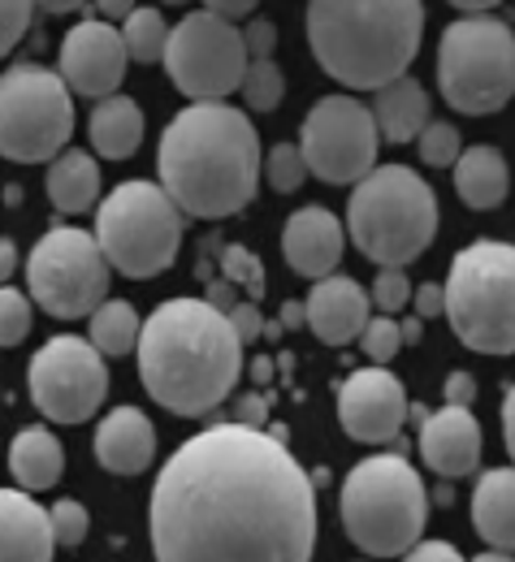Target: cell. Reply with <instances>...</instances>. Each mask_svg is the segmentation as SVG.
Masks as SVG:
<instances>
[{
    "instance_id": "cell-20",
    "label": "cell",
    "mask_w": 515,
    "mask_h": 562,
    "mask_svg": "<svg viewBox=\"0 0 515 562\" xmlns=\"http://www.w3.org/2000/svg\"><path fill=\"white\" fill-rule=\"evenodd\" d=\"M156 459V428L139 407H117L96 428V463L113 476H139Z\"/></svg>"
},
{
    "instance_id": "cell-16",
    "label": "cell",
    "mask_w": 515,
    "mask_h": 562,
    "mask_svg": "<svg viewBox=\"0 0 515 562\" xmlns=\"http://www.w3.org/2000/svg\"><path fill=\"white\" fill-rule=\"evenodd\" d=\"M61 78L74 95L100 100L126 78V44L109 26V18H87L61 40Z\"/></svg>"
},
{
    "instance_id": "cell-36",
    "label": "cell",
    "mask_w": 515,
    "mask_h": 562,
    "mask_svg": "<svg viewBox=\"0 0 515 562\" xmlns=\"http://www.w3.org/2000/svg\"><path fill=\"white\" fill-rule=\"evenodd\" d=\"M221 269H225V281L234 285H247L251 290V299H260L265 294V269H260V260L247 251V247H221Z\"/></svg>"
},
{
    "instance_id": "cell-2",
    "label": "cell",
    "mask_w": 515,
    "mask_h": 562,
    "mask_svg": "<svg viewBox=\"0 0 515 562\" xmlns=\"http://www.w3.org/2000/svg\"><path fill=\"white\" fill-rule=\"evenodd\" d=\"M156 169H160V191L182 216L195 221L234 216L256 200L260 187L256 126L247 122V113L221 100H195L165 126Z\"/></svg>"
},
{
    "instance_id": "cell-33",
    "label": "cell",
    "mask_w": 515,
    "mask_h": 562,
    "mask_svg": "<svg viewBox=\"0 0 515 562\" xmlns=\"http://www.w3.org/2000/svg\"><path fill=\"white\" fill-rule=\"evenodd\" d=\"M360 338V347H365L368 363H390L394 355H399V347H403V338H399V321L394 316H372V321H365V329L356 334Z\"/></svg>"
},
{
    "instance_id": "cell-5",
    "label": "cell",
    "mask_w": 515,
    "mask_h": 562,
    "mask_svg": "<svg viewBox=\"0 0 515 562\" xmlns=\"http://www.w3.org/2000/svg\"><path fill=\"white\" fill-rule=\"evenodd\" d=\"M347 234L372 265L407 269L438 238V195L407 165H372L360 182H351Z\"/></svg>"
},
{
    "instance_id": "cell-49",
    "label": "cell",
    "mask_w": 515,
    "mask_h": 562,
    "mask_svg": "<svg viewBox=\"0 0 515 562\" xmlns=\"http://www.w3.org/2000/svg\"><path fill=\"white\" fill-rule=\"evenodd\" d=\"M299 325H303V303H287V307H282V329H299Z\"/></svg>"
},
{
    "instance_id": "cell-23",
    "label": "cell",
    "mask_w": 515,
    "mask_h": 562,
    "mask_svg": "<svg viewBox=\"0 0 515 562\" xmlns=\"http://www.w3.org/2000/svg\"><path fill=\"white\" fill-rule=\"evenodd\" d=\"M472 528L490 550H515V472L490 468L472 490Z\"/></svg>"
},
{
    "instance_id": "cell-14",
    "label": "cell",
    "mask_w": 515,
    "mask_h": 562,
    "mask_svg": "<svg viewBox=\"0 0 515 562\" xmlns=\"http://www.w3.org/2000/svg\"><path fill=\"white\" fill-rule=\"evenodd\" d=\"M26 385H31V403L40 416L57 424H82L100 412L109 394V368H104V355L87 338L66 334L35 351Z\"/></svg>"
},
{
    "instance_id": "cell-54",
    "label": "cell",
    "mask_w": 515,
    "mask_h": 562,
    "mask_svg": "<svg viewBox=\"0 0 515 562\" xmlns=\"http://www.w3.org/2000/svg\"><path fill=\"white\" fill-rule=\"evenodd\" d=\"M160 4H187V0H160Z\"/></svg>"
},
{
    "instance_id": "cell-51",
    "label": "cell",
    "mask_w": 515,
    "mask_h": 562,
    "mask_svg": "<svg viewBox=\"0 0 515 562\" xmlns=\"http://www.w3.org/2000/svg\"><path fill=\"white\" fill-rule=\"evenodd\" d=\"M421 325H425V321H421V316H412V321H403V325H399V338H403V347H407V342H416V338H421Z\"/></svg>"
},
{
    "instance_id": "cell-35",
    "label": "cell",
    "mask_w": 515,
    "mask_h": 562,
    "mask_svg": "<svg viewBox=\"0 0 515 562\" xmlns=\"http://www.w3.org/2000/svg\"><path fill=\"white\" fill-rule=\"evenodd\" d=\"M416 139H421V160H425V165H438V169L455 165V156L463 151V147H459V131H455L450 122H425Z\"/></svg>"
},
{
    "instance_id": "cell-45",
    "label": "cell",
    "mask_w": 515,
    "mask_h": 562,
    "mask_svg": "<svg viewBox=\"0 0 515 562\" xmlns=\"http://www.w3.org/2000/svg\"><path fill=\"white\" fill-rule=\"evenodd\" d=\"M256 4H260V0H204V9H209V13H217V18H225V22L247 18Z\"/></svg>"
},
{
    "instance_id": "cell-39",
    "label": "cell",
    "mask_w": 515,
    "mask_h": 562,
    "mask_svg": "<svg viewBox=\"0 0 515 562\" xmlns=\"http://www.w3.org/2000/svg\"><path fill=\"white\" fill-rule=\"evenodd\" d=\"M243 48H247V57H273L278 53V26L269 18H256L251 26H243Z\"/></svg>"
},
{
    "instance_id": "cell-18",
    "label": "cell",
    "mask_w": 515,
    "mask_h": 562,
    "mask_svg": "<svg viewBox=\"0 0 515 562\" xmlns=\"http://www.w3.org/2000/svg\"><path fill=\"white\" fill-rule=\"evenodd\" d=\"M347 251V234H343V221L329 209H299L287 216V229H282V256L299 278H325L338 269Z\"/></svg>"
},
{
    "instance_id": "cell-48",
    "label": "cell",
    "mask_w": 515,
    "mask_h": 562,
    "mask_svg": "<svg viewBox=\"0 0 515 562\" xmlns=\"http://www.w3.org/2000/svg\"><path fill=\"white\" fill-rule=\"evenodd\" d=\"M96 9H100L104 18H126V13L135 9V0H96Z\"/></svg>"
},
{
    "instance_id": "cell-19",
    "label": "cell",
    "mask_w": 515,
    "mask_h": 562,
    "mask_svg": "<svg viewBox=\"0 0 515 562\" xmlns=\"http://www.w3.org/2000/svg\"><path fill=\"white\" fill-rule=\"evenodd\" d=\"M368 321V294L356 278H343V273H325L316 278L307 303H303V325L329 342V347H347L356 342V334L365 329Z\"/></svg>"
},
{
    "instance_id": "cell-31",
    "label": "cell",
    "mask_w": 515,
    "mask_h": 562,
    "mask_svg": "<svg viewBox=\"0 0 515 562\" xmlns=\"http://www.w3.org/2000/svg\"><path fill=\"white\" fill-rule=\"evenodd\" d=\"M260 169H265V182H269L278 195L299 191L303 178H307V165H303V156H299V143H273Z\"/></svg>"
},
{
    "instance_id": "cell-17",
    "label": "cell",
    "mask_w": 515,
    "mask_h": 562,
    "mask_svg": "<svg viewBox=\"0 0 515 562\" xmlns=\"http://www.w3.org/2000/svg\"><path fill=\"white\" fill-rule=\"evenodd\" d=\"M481 454H485V432L472 416V407L446 403L441 412L421 416V459L438 476L446 481L472 476L481 468Z\"/></svg>"
},
{
    "instance_id": "cell-43",
    "label": "cell",
    "mask_w": 515,
    "mask_h": 562,
    "mask_svg": "<svg viewBox=\"0 0 515 562\" xmlns=\"http://www.w3.org/2000/svg\"><path fill=\"white\" fill-rule=\"evenodd\" d=\"M412 562H429V559H441V562H459V550L450 546V541H412L407 550H403Z\"/></svg>"
},
{
    "instance_id": "cell-41",
    "label": "cell",
    "mask_w": 515,
    "mask_h": 562,
    "mask_svg": "<svg viewBox=\"0 0 515 562\" xmlns=\"http://www.w3.org/2000/svg\"><path fill=\"white\" fill-rule=\"evenodd\" d=\"M407 307H416V316L421 321H438L441 316V285L438 281H425L421 290H412V303Z\"/></svg>"
},
{
    "instance_id": "cell-15",
    "label": "cell",
    "mask_w": 515,
    "mask_h": 562,
    "mask_svg": "<svg viewBox=\"0 0 515 562\" xmlns=\"http://www.w3.org/2000/svg\"><path fill=\"white\" fill-rule=\"evenodd\" d=\"M403 420H407V394L403 381L385 372V363L360 368L338 385V424L347 437L381 446L403 432Z\"/></svg>"
},
{
    "instance_id": "cell-3",
    "label": "cell",
    "mask_w": 515,
    "mask_h": 562,
    "mask_svg": "<svg viewBox=\"0 0 515 562\" xmlns=\"http://www.w3.org/2000/svg\"><path fill=\"white\" fill-rule=\"evenodd\" d=\"M144 390L173 416H209L243 376V338L209 299H169L139 325Z\"/></svg>"
},
{
    "instance_id": "cell-24",
    "label": "cell",
    "mask_w": 515,
    "mask_h": 562,
    "mask_svg": "<svg viewBox=\"0 0 515 562\" xmlns=\"http://www.w3.org/2000/svg\"><path fill=\"white\" fill-rule=\"evenodd\" d=\"M507 187H512V173H507V156L499 147L477 143V147L455 156V191L468 209H499L507 200Z\"/></svg>"
},
{
    "instance_id": "cell-53",
    "label": "cell",
    "mask_w": 515,
    "mask_h": 562,
    "mask_svg": "<svg viewBox=\"0 0 515 562\" xmlns=\"http://www.w3.org/2000/svg\"><path fill=\"white\" fill-rule=\"evenodd\" d=\"M251 376H256L260 385H265V381H273V359H256V363H251Z\"/></svg>"
},
{
    "instance_id": "cell-47",
    "label": "cell",
    "mask_w": 515,
    "mask_h": 562,
    "mask_svg": "<svg viewBox=\"0 0 515 562\" xmlns=\"http://www.w3.org/2000/svg\"><path fill=\"white\" fill-rule=\"evenodd\" d=\"M18 273V247L13 238H0V281H9Z\"/></svg>"
},
{
    "instance_id": "cell-22",
    "label": "cell",
    "mask_w": 515,
    "mask_h": 562,
    "mask_svg": "<svg viewBox=\"0 0 515 562\" xmlns=\"http://www.w3.org/2000/svg\"><path fill=\"white\" fill-rule=\"evenodd\" d=\"M368 113L385 143H412L421 135V126L429 122V91L412 74H399V78L372 87Z\"/></svg>"
},
{
    "instance_id": "cell-13",
    "label": "cell",
    "mask_w": 515,
    "mask_h": 562,
    "mask_svg": "<svg viewBox=\"0 0 515 562\" xmlns=\"http://www.w3.org/2000/svg\"><path fill=\"white\" fill-rule=\"evenodd\" d=\"M381 135L372 126L368 104L351 95H325L312 104L299 131V156L312 178L329 187H351L377 165Z\"/></svg>"
},
{
    "instance_id": "cell-30",
    "label": "cell",
    "mask_w": 515,
    "mask_h": 562,
    "mask_svg": "<svg viewBox=\"0 0 515 562\" xmlns=\"http://www.w3.org/2000/svg\"><path fill=\"white\" fill-rule=\"evenodd\" d=\"M122 22H126V26H122L117 35H122V44H126V57H135V61H160L165 35H169L160 9H131Z\"/></svg>"
},
{
    "instance_id": "cell-4",
    "label": "cell",
    "mask_w": 515,
    "mask_h": 562,
    "mask_svg": "<svg viewBox=\"0 0 515 562\" xmlns=\"http://www.w3.org/2000/svg\"><path fill=\"white\" fill-rule=\"evenodd\" d=\"M421 0H307V44L316 66L351 91H372L421 53Z\"/></svg>"
},
{
    "instance_id": "cell-44",
    "label": "cell",
    "mask_w": 515,
    "mask_h": 562,
    "mask_svg": "<svg viewBox=\"0 0 515 562\" xmlns=\"http://www.w3.org/2000/svg\"><path fill=\"white\" fill-rule=\"evenodd\" d=\"M446 403L472 407V403H477V381H472L468 372H450V376H446Z\"/></svg>"
},
{
    "instance_id": "cell-7",
    "label": "cell",
    "mask_w": 515,
    "mask_h": 562,
    "mask_svg": "<svg viewBox=\"0 0 515 562\" xmlns=\"http://www.w3.org/2000/svg\"><path fill=\"white\" fill-rule=\"evenodd\" d=\"M441 316L455 338L481 355L515 351V251L481 238L450 260L441 285Z\"/></svg>"
},
{
    "instance_id": "cell-10",
    "label": "cell",
    "mask_w": 515,
    "mask_h": 562,
    "mask_svg": "<svg viewBox=\"0 0 515 562\" xmlns=\"http://www.w3.org/2000/svg\"><path fill=\"white\" fill-rule=\"evenodd\" d=\"M74 135V91L48 66H9L0 74V156L44 165Z\"/></svg>"
},
{
    "instance_id": "cell-11",
    "label": "cell",
    "mask_w": 515,
    "mask_h": 562,
    "mask_svg": "<svg viewBox=\"0 0 515 562\" xmlns=\"http://www.w3.org/2000/svg\"><path fill=\"white\" fill-rule=\"evenodd\" d=\"M109 281H113V269L87 229L57 225L31 247V260H26L31 303L57 321L87 316L100 299H109Z\"/></svg>"
},
{
    "instance_id": "cell-32",
    "label": "cell",
    "mask_w": 515,
    "mask_h": 562,
    "mask_svg": "<svg viewBox=\"0 0 515 562\" xmlns=\"http://www.w3.org/2000/svg\"><path fill=\"white\" fill-rule=\"evenodd\" d=\"M31 307L35 303L22 290H13V285L0 281V347H18L31 334V321H35Z\"/></svg>"
},
{
    "instance_id": "cell-25",
    "label": "cell",
    "mask_w": 515,
    "mask_h": 562,
    "mask_svg": "<svg viewBox=\"0 0 515 562\" xmlns=\"http://www.w3.org/2000/svg\"><path fill=\"white\" fill-rule=\"evenodd\" d=\"M87 131H91V147H96L104 160H126V156H135L139 143H144V109H139L131 95L109 91V95L96 100Z\"/></svg>"
},
{
    "instance_id": "cell-8",
    "label": "cell",
    "mask_w": 515,
    "mask_h": 562,
    "mask_svg": "<svg viewBox=\"0 0 515 562\" xmlns=\"http://www.w3.org/2000/svg\"><path fill=\"white\" fill-rule=\"evenodd\" d=\"M441 100L463 117H490L507 109L515 91L512 26L494 13H468L441 31L438 44Z\"/></svg>"
},
{
    "instance_id": "cell-50",
    "label": "cell",
    "mask_w": 515,
    "mask_h": 562,
    "mask_svg": "<svg viewBox=\"0 0 515 562\" xmlns=\"http://www.w3.org/2000/svg\"><path fill=\"white\" fill-rule=\"evenodd\" d=\"M44 13H74V9H82V0H35Z\"/></svg>"
},
{
    "instance_id": "cell-46",
    "label": "cell",
    "mask_w": 515,
    "mask_h": 562,
    "mask_svg": "<svg viewBox=\"0 0 515 562\" xmlns=\"http://www.w3.org/2000/svg\"><path fill=\"white\" fill-rule=\"evenodd\" d=\"M503 437H507V450H515V390L503 385Z\"/></svg>"
},
{
    "instance_id": "cell-42",
    "label": "cell",
    "mask_w": 515,
    "mask_h": 562,
    "mask_svg": "<svg viewBox=\"0 0 515 562\" xmlns=\"http://www.w3.org/2000/svg\"><path fill=\"white\" fill-rule=\"evenodd\" d=\"M265 420H269V398H265V394H247V398H238V407H234V424L265 428Z\"/></svg>"
},
{
    "instance_id": "cell-12",
    "label": "cell",
    "mask_w": 515,
    "mask_h": 562,
    "mask_svg": "<svg viewBox=\"0 0 515 562\" xmlns=\"http://www.w3.org/2000/svg\"><path fill=\"white\" fill-rule=\"evenodd\" d=\"M160 61H165V70H169L173 87L182 95L221 100V95L238 91V78L247 70L243 31L234 22L217 18V13H209V9L187 13L178 26H169Z\"/></svg>"
},
{
    "instance_id": "cell-9",
    "label": "cell",
    "mask_w": 515,
    "mask_h": 562,
    "mask_svg": "<svg viewBox=\"0 0 515 562\" xmlns=\"http://www.w3.org/2000/svg\"><path fill=\"white\" fill-rule=\"evenodd\" d=\"M96 243L113 273L147 281L178 260L182 212L156 182H122L96 209Z\"/></svg>"
},
{
    "instance_id": "cell-1",
    "label": "cell",
    "mask_w": 515,
    "mask_h": 562,
    "mask_svg": "<svg viewBox=\"0 0 515 562\" xmlns=\"http://www.w3.org/2000/svg\"><path fill=\"white\" fill-rule=\"evenodd\" d=\"M147 528L160 562H307L316 490L282 432L217 424L160 468Z\"/></svg>"
},
{
    "instance_id": "cell-29",
    "label": "cell",
    "mask_w": 515,
    "mask_h": 562,
    "mask_svg": "<svg viewBox=\"0 0 515 562\" xmlns=\"http://www.w3.org/2000/svg\"><path fill=\"white\" fill-rule=\"evenodd\" d=\"M238 91L251 113H273L287 95V74L273 57H247V70L238 78Z\"/></svg>"
},
{
    "instance_id": "cell-38",
    "label": "cell",
    "mask_w": 515,
    "mask_h": 562,
    "mask_svg": "<svg viewBox=\"0 0 515 562\" xmlns=\"http://www.w3.org/2000/svg\"><path fill=\"white\" fill-rule=\"evenodd\" d=\"M31 13H35V0H0V57L18 48V40L31 26Z\"/></svg>"
},
{
    "instance_id": "cell-21",
    "label": "cell",
    "mask_w": 515,
    "mask_h": 562,
    "mask_svg": "<svg viewBox=\"0 0 515 562\" xmlns=\"http://www.w3.org/2000/svg\"><path fill=\"white\" fill-rule=\"evenodd\" d=\"M53 550L48 510L22 490H0V562H48Z\"/></svg>"
},
{
    "instance_id": "cell-28",
    "label": "cell",
    "mask_w": 515,
    "mask_h": 562,
    "mask_svg": "<svg viewBox=\"0 0 515 562\" xmlns=\"http://www.w3.org/2000/svg\"><path fill=\"white\" fill-rule=\"evenodd\" d=\"M91 347L100 355H113V359H122V355L135 351V342H139V312H135V303H126V299H100L91 312Z\"/></svg>"
},
{
    "instance_id": "cell-27",
    "label": "cell",
    "mask_w": 515,
    "mask_h": 562,
    "mask_svg": "<svg viewBox=\"0 0 515 562\" xmlns=\"http://www.w3.org/2000/svg\"><path fill=\"white\" fill-rule=\"evenodd\" d=\"M48 187V200L61 212H87L100 200V165L91 151H61L53 156V169L44 178Z\"/></svg>"
},
{
    "instance_id": "cell-26",
    "label": "cell",
    "mask_w": 515,
    "mask_h": 562,
    "mask_svg": "<svg viewBox=\"0 0 515 562\" xmlns=\"http://www.w3.org/2000/svg\"><path fill=\"white\" fill-rule=\"evenodd\" d=\"M9 472H13V481L22 490H53L61 481V472H66V450H61V441L44 424L22 428L13 437V446H9Z\"/></svg>"
},
{
    "instance_id": "cell-37",
    "label": "cell",
    "mask_w": 515,
    "mask_h": 562,
    "mask_svg": "<svg viewBox=\"0 0 515 562\" xmlns=\"http://www.w3.org/2000/svg\"><path fill=\"white\" fill-rule=\"evenodd\" d=\"M87 510H82V502H74V497H61L53 510H48V528H53V541L57 546H82V537H87Z\"/></svg>"
},
{
    "instance_id": "cell-34",
    "label": "cell",
    "mask_w": 515,
    "mask_h": 562,
    "mask_svg": "<svg viewBox=\"0 0 515 562\" xmlns=\"http://www.w3.org/2000/svg\"><path fill=\"white\" fill-rule=\"evenodd\" d=\"M372 307H381L385 316H394V312H403L407 303H412V281L407 273L399 269V265H381V273L372 281Z\"/></svg>"
},
{
    "instance_id": "cell-40",
    "label": "cell",
    "mask_w": 515,
    "mask_h": 562,
    "mask_svg": "<svg viewBox=\"0 0 515 562\" xmlns=\"http://www.w3.org/2000/svg\"><path fill=\"white\" fill-rule=\"evenodd\" d=\"M225 316H229V325H234V334H238L243 342H256V338H260V329H265V316H260L256 299H247V303H229V307H225Z\"/></svg>"
},
{
    "instance_id": "cell-52",
    "label": "cell",
    "mask_w": 515,
    "mask_h": 562,
    "mask_svg": "<svg viewBox=\"0 0 515 562\" xmlns=\"http://www.w3.org/2000/svg\"><path fill=\"white\" fill-rule=\"evenodd\" d=\"M455 9H463V13H490L499 0H450Z\"/></svg>"
},
{
    "instance_id": "cell-6",
    "label": "cell",
    "mask_w": 515,
    "mask_h": 562,
    "mask_svg": "<svg viewBox=\"0 0 515 562\" xmlns=\"http://www.w3.org/2000/svg\"><path fill=\"white\" fill-rule=\"evenodd\" d=\"M429 497L416 468L403 454H368L343 481V528L356 550L394 559L421 541Z\"/></svg>"
}]
</instances>
